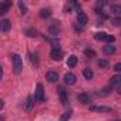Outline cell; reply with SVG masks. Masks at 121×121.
<instances>
[{"label": "cell", "mask_w": 121, "mask_h": 121, "mask_svg": "<svg viewBox=\"0 0 121 121\" xmlns=\"http://www.w3.org/2000/svg\"><path fill=\"white\" fill-rule=\"evenodd\" d=\"M12 63H13V71L14 74H20L23 71V60L17 53L12 54Z\"/></svg>", "instance_id": "6da1fadb"}, {"label": "cell", "mask_w": 121, "mask_h": 121, "mask_svg": "<svg viewBox=\"0 0 121 121\" xmlns=\"http://www.w3.org/2000/svg\"><path fill=\"white\" fill-rule=\"evenodd\" d=\"M94 39L97 40V41H105L107 44H112L114 41H115V39H114V36H111V34H107V33H95L94 34Z\"/></svg>", "instance_id": "7a4b0ae2"}, {"label": "cell", "mask_w": 121, "mask_h": 121, "mask_svg": "<svg viewBox=\"0 0 121 121\" xmlns=\"http://www.w3.org/2000/svg\"><path fill=\"white\" fill-rule=\"evenodd\" d=\"M34 100H36V103H43V101H44V88H43V86H41L40 83L36 86Z\"/></svg>", "instance_id": "3957f363"}, {"label": "cell", "mask_w": 121, "mask_h": 121, "mask_svg": "<svg viewBox=\"0 0 121 121\" xmlns=\"http://www.w3.org/2000/svg\"><path fill=\"white\" fill-rule=\"evenodd\" d=\"M60 31H61V26L58 24V22H54V23H51L48 26V34L50 36L56 37L57 34H60Z\"/></svg>", "instance_id": "277c9868"}, {"label": "cell", "mask_w": 121, "mask_h": 121, "mask_svg": "<svg viewBox=\"0 0 121 121\" xmlns=\"http://www.w3.org/2000/svg\"><path fill=\"white\" fill-rule=\"evenodd\" d=\"M50 57L51 60H54V61H60V60L63 58V51L60 47H53L51 53H50Z\"/></svg>", "instance_id": "5b68a950"}, {"label": "cell", "mask_w": 121, "mask_h": 121, "mask_svg": "<svg viewBox=\"0 0 121 121\" xmlns=\"http://www.w3.org/2000/svg\"><path fill=\"white\" fill-rule=\"evenodd\" d=\"M0 30H2L3 33H9V31L12 30V23H10V20L3 19L2 22H0Z\"/></svg>", "instance_id": "8992f818"}, {"label": "cell", "mask_w": 121, "mask_h": 121, "mask_svg": "<svg viewBox=\"0 0 121 121\" xmlns=\"http://www.w3.org/2000/svg\"><path fill=\"white\" fill-rule=\"evenodd\" d=\"M77 23L81 26V27H84L87 23H88V16L86 14V13H83V12H80L78 14H77Z\"/></svg>", "instance_id": "52a82bcc"}, {"label": "cell", "mask_w": 121, "mask_h": 121, "mask_svg": "<svg viewBox=\"0 0 121 121\" xmlns=\"http://www.w3.org/2000/svg\"><path fill=\"white\" fill-rule=\"evenodd\" d=\"M46 80H47L48 83L54 84V83L58 81V74H57L56 71H47V73H46Z\"/></svg>", "instance_id": "ba28073f"}, {"label": "cell", "mask_w": 121, "mask_h": 121, "mask_svg": "<svg viewBox=\"0 0 121 121\" xmlns=\"http://www.w3.org/2000/svg\"><path fill=\"white\" fill-rule=\"evenodd\" d=\"M90 110L94 111V112H110L111 107H107V105H91Z\"/></svg>", "instance_id": "9c48e42d"}, {"label": "cell", "mask_w": 121, "mask_h": 121, "mask_svg": "<svg viewBox=\"0 0 121 121\" xmlns=\"http://www.w3.org/2000/svg\"><path fill=\"white\" fill-rule=\"evenodd\" d=\"M58 97H60V101H61V104H63V105H66V104H67L69 97H67V91H66L63 87H60V88H58Z\"/></svg>", "instance_id": "30bf717a"}, {"label": "cell", "mask_w": 121, "mask_h": 121, "mask_svg": "<svg viewBox=\"0 0 121 121\" xmlns=\"http://www.w3.org/2000/svg\"><path fill=\"white\" fill-rule=\"evenodd\" d=\"M76 76L73 74V73H67V74H64V83L67 84V86H74L76 84Z\"/></svg>", "instance_id": "8fae6325"}, {"label": "cell", "mask_w": 121, "mask_h": 121, "mask_svg": "<svg viewBox=\"0 0 121 121\" xmlns=\"http://www.w3.org/2000/svg\"><path fill=\"white\" fill-rule=\"evenodd\" d=\"M78 101L81 104H84V105H88L91 103V97L87 93H81V94H78Z\"/></svg>", "instance_id": "7c38bea8"}, {"label": "cell", "mask_w": 121, "mask_h": 121, "mask_svg": "<svg viewBox=\"0 0 121 121\" xmlns=\"http://www.w3.org/2000/svg\"><path fill=\"white\" fill-rule=\"evenodd\" d=\"M77 61H78V58H77V56L71 54V56H70V57L67 58V67H70V69L76 67V66H77Z\"/></svg>", "instance_id": "4fadbf2b"}, {"label": "cell", "mask_w": 121, "mask_h": 121, "mask_svg": "<svg viewBox=\"0 0 121 121\" xmlns=\"http://www.w3.org/2000/svg\"><path fill=\"white\" fill-rule=\"evenodd\" d=\"M110 84H111V86H114V87L121 88V76H114V77H111Z\"/></svg>", "instance_id": "5bb4252c"}, {"label": "cell", "mask_w": 121, "mask_h": 121, "mask_svg": "<svg viewBox=\"0 0 121 121\" xmlns=\"http://www.w3.org/2000/svg\"><path fill=\"white\" fill-rule=\"evenodd\" d=\"M9 9H10V3L9 2H2L0 3V14H6L7 12H9Z\"/></svg>", "instance_id": "9a60e30c"}, {"label": "cell", "mask_w": 121, "mask_h": 121, "mask_svg": "<svg viewBox=\"0 0 121 121\" xmlns=\"http://www.w3.org/2000/svg\"><path fill=\"white\" fill-rule=\"evenodd\" d=\"M103 53H104V54H107V56H111V54H114V53H115V47H114L112 44H107V46H104Z\"/></svg>", "instance_id": "2e32d148"}, {"label": "cell", "mask_w": 121, "mask_h": 121, "mask_svg": "<svg viewBox=\"0 0 121 121\" xmlns=\"http://www.w3.org/2000/svg\"><path fill=\"white\" fill-rule=\"evenodd\" d=\"M110 10L114 16H121V4H111Z\"/></svg>", "instance_id": "e0dca14e"}, {"label": "cell", "mask_w": 121, "mask_h": 121, "mask_svg": "<svg viewBox=\"0 0 121 121\" xmlns=\"http://www.w3.org/2000/svg\"><path fill=\"white\" fill-rule=\"evenodd\" d=\"M73 115V110H67L66 112L61 114V117H60V121H69Z\"/></svg>", "instance_id": "ac0fdd59"}, {"label": "cell", "mask_w": 121, "mask_h": 121, "mask_svg": "<svg viewBox=\"0 0 121 121\" xmlns=\"http://www.w3.org/2000/svg\"><path fill=\"white\" fill-rule=\"evenodd\" d=\"M83 76H84L87 80H91V78L94 77V73H93V70H91L90 67H87V69L83 70Z\"/></svg>", "instance_id": "d6986e66"}, {"label": "cell", "mask_w": 121, "mask_h": 121, "mask_svg": "<svg viewBox=\"0 0 121 121\" xmlns=\"http://www.w3.org/2000/svg\"><path fill=\"white\" fill-rule=\"evenodd\" d=\"M51 16V10L50 9H41L40 10V17L41 19H48Z\"/></svg>", "instance_id": "ffe728a7"}, {"label": "cell", "mask_w": 121, "mask_h": 121, "mask_svg": "<svg viewBox=\"0 0 121 121\" xmlns=\"http://www.w3.org/2000/svg\"><path fill=\"white\" fill-rule=\"evenodd\" d=\"M98 66L101 67V69H107L108 66H110V61L107 58H101V60H98Z\"/></svg>", "instance_id": "44dd1931"}, {"label": "cell", "mask_w": 121, "mask_h": 121, "mask_svg": "<svg viewBox=\"0 0 121 121\" xmlns=\"http://www.w3.org/2000/svg\"><path fill=\"white\" fill-rule=\"evenodd\" d=\"M17 6H19V9H20V13H22V14H26V13H27V6H26V3H24V2H19V3H17Z\"/></svg>", "instance_id": "7402d4cb"}, {"label": "cell", "mask_w": 121, "mask_h": 121, "mask_svg": "<svg viewBox=\"0 0 121 121\" xmlns=\"http://www.w3.org/2000/svg\"><path fill=\"white\" fill-rule=\"evenodd\" d=\"M33 104H34V103H33V95H29V97H27V101H26V110L30 111L31 107H33Z\"/></svg>", "instance_id": "603a6c76"}, {"label": "cell", "mask_w": 121, "mask_h": 121, "mask_svg": "<svg viewBox=\"0 0 121 121\" xmlns=\"http://www.w3.org/2000/svg\"><path fill=\"white\" fill-rule=\"evenodd\" d=\"M26 34H27L29 37H36V36H37V30H36V29H27V30H26Z\"/></svg>", "instance_id": "cb8c5ba5"}, {"label": "cell", "mask_w": 121, "mask_h": 121, "mask_svg": "<svg viewBox=\"0 0 121 121\" xmlns=\"http://www.w3.org/2000/svg\"><path fill=\"white\" fill-rule=\"evenodd\" d=\"M86 56L87 57H95V51L91 48H86Z\"/></svg>", "instance_id": "d4e9b609"}, {"label": "cell", "mask_w": 121, "mask_h": 121, "mask_svg": "<svg viewBox=\"0 0 121 121\" xmlns=\"http://www.w3.org/2000/svg\"><path fill=\"white\" fill-rule=\"evenodd\" d=\"M110 90H111V88H110V87H107V88L101 90V91L98 93V95H108V94H110Z\"/></svg>", "instance_id": "484cf974"}, {"label": "cell", "mask_w": 121, "mask_h": 121, "mask_svg": "<svg viewBox=\"0 0 121 121\" xmlns=\"http://www.w3.org/2000/svg\"><path fill=\"white\" fill-rule=\"evenodd\" d=\"M112 26H121V19L120 17H114L112 19Z\"/></svg>", "instance_id": "4316f807"}, {"label": "cell", "mask_w": 121, "mask_h": 121, "mask_svg": "<svg viewBox=\"0 0 121 121\" xmlns=\"http://www.w3.org/2000/svg\"><path fill=\"white\" fill-rule=\"evenodd\" d=\"M114 71H117V73H121V63H117V64H114Z\"/></svg>", "instance_id": "83f0119b"}]
</instances>
